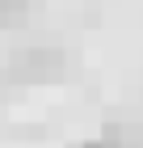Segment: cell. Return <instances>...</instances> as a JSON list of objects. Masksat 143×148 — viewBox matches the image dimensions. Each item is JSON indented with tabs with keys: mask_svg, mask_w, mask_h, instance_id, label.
<instances>
[{
	"mask_svg": "<svg viewBox=\"0 0 143 148\" xmlns=\"http://www.w3.org/2000/svg\"><path fill=\"white\" fill-rule=\"evenodd\" d=\"M63 51L59 47H25L13 55V76L17 80H55L63 76Z\"/></svg>",
	"mask_w": 143,
	"mask_h": 148,
	"instance_id": "6da1fadb",
	"label": "cell"
},
{
	"mask_svg": "<svg viewBox=\"0 0 143 148\" xmlns=\"http://www.w3.org/2000/svg\"><path fill=\"white\" fill-rule=\"evenodd\" d=\"M80 148H122L118 127H105V131H101V140H88V144H80Z\"/></svg>",
	"mask_w": 143,
	"mask_h": 148,
	"instance_id": "3957f363",
	"label": "cell"
},
{
	"mask_svg": "<svg viewBox=\"0 0 143 148\" xmlns=\"http://www.w3.org/2000/svg\"><path fill=\"white\" fill-rule=\"evenodd\" d=\"M25 13H30V0H0V30L9 25H21Z\"/></svg>",
	"mask_w": 143,
	"mask_h": 148,
	"instance_id": "7a4b0ae2",
	"label": "cell"
}]
</instances>
